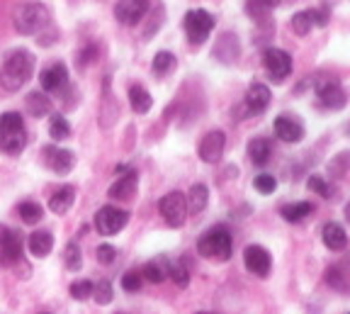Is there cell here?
<instances>
[{"label": "cell", "instance_id": "cell-1", "mask_svg": "<svg viewBox=\"0 0 350 314\" xmlns=\"http://www.w3.org/2000/svg\"><path fill=\"white\" fill-rule=\"evenodd\" d=\"M34 73V56L27 49H15L5 56L0 66V86L10 93L20 90Z\"/></svg>", "mask_w": 350, "mask_h": 314}, {"label": "cell", "instance_id": "cell-2", "mask_svg": "<svg viewBox=\"0 0 350 314\" xmlns=\"http://www.w3.org/2000/svg\"><path fill=\"white\" fill-rule=\"evenodd\" d=\"M27 144V129L20 112H5L0 115V151L3 154H20Z\"/></svg>", "mask_w": 350, "mask_h": 314}, {"label": "cell", "instance_id": "cell-3", "mask_svg": "<svg viewBox=\"0 0 350 314\" xmlns=\"http://www.w3.org/2000/svg\"><path fill=\"white\" fill-rule=\"evenodd\" d=\"M12 23L20 34H39L49 25V8L42 3H22L12 12Z\"/></svg>", "mask_w": 350, "mask_h": 314}, {"label": "cell", "instance_id": "cell-4", "mask_svg": "<svg viewBox=\"0 0 350 314\" xmlns=\"http://www.w3.org/2000/svg\"><path fill=\"white\" fill-rule=\"evenodd\" d=\"M197 254L212 261H229L231 259V234L224 226H214L204 232L197 241Z\"/></svg>", "mask_w": 350, "mask_h": 314}, {"label": "cell", "instance_id": "cell-5", "mask_svg": "<svg viewBox=\"0 0 350 314\" xmlns=\"http://www.w3.org/2000/svg\"><path fill=\"white\" fill-rule=\"evenodd\" d=\"M212 29H214V17L207 10L197 8V10H190L185 15V34L192 47L204 44L209 39V34H212Z\"/></svg>", "mask_w": 350, "mask_h": 314}, {"label": "cell", "instance_id": "cell-6", "mask_svg": "<svg viewBox=\"0 0 350 314\" xmlns=\"http://www.w3.org/2000/svg\"><path fill=\"white\" fill-rule=\"evenodd\" d=\"M262 68H265V73H268L275 83H280L292 73V56L287 54V51L270 47V49L262 51Z\"/></svg>", "mask_w": 350, "mask_h": 314}, {"label": "cell", "instance_id": "cell-7", "mask_svg": "<svg viewBox=\"0 0 350 314\" xmlns=\"http://www.w3.org/2000/svg\"><path fill=\"white\" fill-rule=\"evenodd\" d=\"M126 222H129V212L112 207V205L98 209V215H95V226H98V232L103 237H112V234L122 232L126 226Z\"/></svg>", "mask_w": 350, "mask_h": 314}, {"label": "cell", "instance_id": "cell-8", "mask_svg": "<svg viewBox=\"0 0 350 314\" xmlns=\"http://www.w3.org/2000/svg\"><path fill=\"white\" fill-rule=\"evenodd\" d=\"M22 261V237L10 229V226H0V265H10L20 263Z\"/></svg>", "mask_w": 350, "mask_h": 314}, {"label": "cell", "instance_id": "cell-9", "mask_svg": "<svg viewBox=\"0 0 350 314\" xmlns=\"http://www.w3.org/2000/svg\"><path fill=\"white\" fill-rule=\"evenodd\" d=\"M314 90H317L321 105L328 107V110H343L345 103H348L345 90L340 88V83L336 78H323V81L314 83Z\"/></svg>", "mask_w": 350, "mask_h": 314}, {"label": "cell", "instance_id": "cell-10", "mask_svg": "<svg viewBox=\"0 0 350 314\" xmlns=\"http://www.w3.org/2000/svg\"><path fill=\"white\" fill-rule=\"evenodd\" d=\"M159 209L163 220L168 222L170 226H183L185 224V217H187V200L183 193H168L163 200L159 202Z\"/></svg>", "mask_w": 350, "mask_h": 314}, {"label": "cell", "instance_id": "cell-11", "mask_svg": "<svg viewBox=\"0 0 350 314\" xmlns=\"http://www.w3.org/2000/svg\"><path fill=\"white\" fill-rule=\"evenodd\" d=\"M151 10V3L148 0H120L115 5V17L122 25H139L144 20V15Z\"/></svg>", "mask_w": 350, "mask_h": 314}, {"label": "cell", "instance_id": "cell-12", "mask_svg": "<svg viewBox=\"0 0 350 314\" xmlns=\"http://www.w3.org/2000/svg\"><path fill=\"white\" fill-rule=\"evenodd\" d=\"M243 263H246L248 273H253V276H258V278H268L273 261H270V254L265 248L258 246V244H251V246H246V251H243Z\"/></svg>", "mask_w": 350, "mask_h": 314}, {"label": "cell", "instance_id": "cell-13", "mask_svg": "<svg viewBox=\"0 0 350 314\" xmlns=\"http://www.w3.org/2000/svg\"><path fill=\"white\" fill-rule=\"evenodd\" d=\"M117 171L122 173L120 178H117L112 185H109L107 195L112 200H129L131 195L137 193V185H139V176L137 171H131V168H126V166H120Z\"/></svg>", "mask_w": 350, "mask_h": 314}, {"label": "cell", "instance_id": "cell-14", "mask_svg": "<svg viewBox=\"0 0 350 314\" xmlns=\"http://www.w3.org/2000/svg\"><path fill=\"white\" fill-rule=\"evenodd\" d=\"M224 149H226V134L214 129V132H209L207 137L200 142V159H202L204 163H217V161H221V156H224Z\"/></svg>", "mask_w": 350, "mask_h": 314}, {"label": "cell", "instance_id": "cell-15", "mask_svg": "<svg viewBox=\"0 0 350 314\" xmlns=\"http://www.w3.org/2000/svg\"><path fill=\"white\" fill-rule=\"evenodd\" d=\"M270 88L265 86V83H253L251 88H248L246 98H243V105H246L248 115H260V112L268 110L270 105Z\"/></svg>", "mask_w": 350, "mask_h": 314}, {"label": "cell", "instance_id": "cell-16", "mask_svg": "<svg viewBox=\"0 0 350 314\" xmlns=\"http://www.w3.org/2000/svg\"><path fill=\"white\" fill-rule=\"evenodd\" d=\"M44 163L59 176H66L73 168V154L68 149H61V146H46L44 149Z\"/></svg>", "mask_w": 350, "mask_h": 314}, {"label": "cell", "instance_id": "cell-17", "mask_svg": "<svg viewBox=\"0 0 350 314\" xmlns=\"http://www.w3.org/2000/svg\"><path fill=\"white\" fill-rule=\"evenodd\" d=\"M275 134H278L282 142L287 144H297L304 139V125H301L297 117H290V115H280L275 120Z\"/></svg>", "mask_w": 350, "mask_h": 314}, {"label": "cell", "instance_id": "cell-18", "mask_svg": "<svg viewBox=\"0 0 350 314\" xmlns=\"http://www.w3.org/2000/svg\"><path fill=\"white\" fill-rule=\"evenodd\" d=\"M39 83H42V88L46 90V93H54V90L66 88V83H68V71H66L64 64H54V66H49L46 71H42Z\"/></svg>", "mask_w": 350, "mask_h": 314}, {"label": "cell", "instance_id": "cell-19", "mask_svg": "<svg viewBox=\"0 0 350 314\" xmlns=\"http://www.w3.org/2000/svg\"><path fill=\"white\" fill-rule=\"evenodd\" d=\"M321 239H323V244H326L328 251H345V246H348V234H345L343 226L336 224V222L323 224Z\"/></svg>", "mask_w": 350, "mask_h": 314}, {"label": "cell", "instance_id": "cell-20", "mask_svg": "<svg viewBox=\"0 0 350 314\" xmlns=\"http://www.w3.org/2000/svg\"><path fill=\"white\" fill-rule=\"evenodd\" d=\"M73 200H76V190H73L71 185H64V187H59V193L51 195L49 209L54 215H66V212L73 207Z\"/></svg>", "mask_w": 350, "mask_h": 314}, {"label": "cell", "instance_id": "cell-21", "mask_svg": "<svg viewBox=\"0 0 350 314\" xmlns=\"http://www.w3.org/2000/svg\"><path fill=\"white\" fill-rule=\"evenodd\" d=\"M187 212H192V215H200L204 207H207L209 202V190L207 185H202V183H195V185L190 187V193H187Z\"/></svg>", "mask_w": 350, "mask_h": 314}, {"label": "cell", "instance_id": "cell-22", "mask_svg": "<svg viewBox=\"0 0 350 314\" xmlns=\"http://www.w3.org/2000/svg\"><path fill=\"white\" fill-rule=\"evenodd\" d=\"M270 154H273V149H270V142L262 137H256L248 142V159L253 161L256 166H265L270 161Z\"/></svg>", "mask_w": 350, "mask_h": 314}, {"label": "cell", "instance_id": "cell-23", "mask_svg": "<svg viewBox=\"0 0 350 314\" xmlns=\"http://www.w3.org/2000/svg\"><path fill=\"white\" fill-rule=\"evenodd\" d=\"M312 212H314L312 202H292V205H282V207H280V215H282V220H287L290 224H297V222L306 220Z\"/></svg>", "mask_w": 350, "mask_h": 314}, {"label": "cell", "instance_id": "cell-24", "mask_svg": "<svg viewBox=\"0 0 350 314\" xmlns=\"http://www.w3.org/2000/svg\"><path fill=\"white\" fill-rule=\"evenodd\" d=\"M51 248H54V239H51L49 232H34L32 237H29V254L37 256V259L49 256Z\"/></svg>", "mask_w": 350, "mask_h": 314}, {"label": "cell", "instance_id": "cell-25", "mask_svg": "<svg viewBox=\"0 0 350 314\" xmlns=\"http://www.w3.org/2000/svg\"><path fill=\"white\" fill-rule=\"evenodd\" d=\"M142 276L146 278L148 283H153V285H161V283L168 278V261H163V259L148 261V263L144 265Z\"/></svg>", "mask_w": 350, "mask_h": 314}, {"label": "cell", "instance_id": "cell-26", "mask_svg": "<svg viewBox=\"0 0 350 314\" xmlns=\"http://www.w3.org/2000/svg\"><path fill=\"white\" fill-rule=\"evenodd\" d=\"M129 103H131V110L137 112V115H146V112L151 110L153 98L146 93V88H142V86H131L129 88Z\"/></svg>", "mask_w": 350, "mask_h": 314}, {"label": "cell", "instance_id": "cell-27", "mask_svg": "<svg viewBox=\"0 0 350 314\" xmlns=\"http://www.w3.org/2000/svg\"><path fill=\"white\" fill-rule=\"evenodd\" d=\"M25 105H27V112L32 117H44V115H49V110H51V100L44 93H39V90L29 93L27 100H25Z\"/></svg>", "mask_w": 350, "mask_h": 314}, {"label": "cell", "instance_id": "cell-28", "mask_svg": "<svg viewBox=\"0 0 350 314\" xmlns=\"http://www.w3.org/2000/svg\"><path fill=\"white\" fill-rule=\"evenodd\" d=\"M168 278L178 287H187V285H190V268H187V261L185 259L170 261V263H168Z\"/></svg>", "mask_w": 350, "mask_h": 314}, {"label": "cell", "instance_id": "cell-29", "mask_svg": "<svg viewBox=\"0 0 350 314\" xmlns=\"http://www.w3.org/2000/svg\"><path fill=\"white\" fill-rule=\"evenodd\" d=\"M175 64H178V59L170 51H159V54L153 56V64H151L153 76H168L175 68Z\"/></svg>", "mask_w": 350, "mask_h": 314}, {"label": "cell", "instance_id": "cell-30", "mask_svg": "<svg viewBox=\"0 0 350 314\" xmlns=\"http://www.w3.org/2000/svg\"><path fill=\"white\" fill-rule=\"evenodd\" d=\"M49 137L54 142H64L66 137H71V127H68V122H66L64 115H54L49 122Z\"/></svg>", "mask_w": 350, "mask_h": 314}, {"label": "cell", "instance_id": "cell-31", "mask_svg": "<svg viewBox=\"0 0 350 314\" xmlns=\"http://www.w3.org/2000/svg\"><path fill=\"white\" fill-rule=\"evenodd\" d=\"M290 27H292V32H295V34H299V37H306V34L312 32V27H314L312 12H297V15L292 17Z\"/></svg>", "mask_w": 350, "mask_h": 314}, {"label": "cell", "instance_id": "cell-32", "mask_svg": "<svg viewBox=\"0 0 350 314\" xmlns=\"http://www.w3.org/2000/svg\"><path fill=\"white\" fill-rule=\"evenodd\" d=\"M253 187L260 195H273L278 190V178L270 176V173H260V176L253 178Z\"/></svg>", "mask_w": 350, "mask_h": 314}, {"label": "cell", "instance_id": "cell-33", "mask_svg": "<svg viewBox=\"0 0 350 314\" xmlns=\"http://www.w3.org/2000/svg\"><path fill=\"white\" fill-rule=\"evenodd\" d=\"M64 259H66V268L68 270H78L83 265V254H81V246L76 241H71L66 246L64 251Z\"/></svg>", "mask_w": 350, "mask_h": 314}, {"label": "cell", "instance_id": "cell-34", "mask_svg": "<svg viewBox=\"0 0 350 314\" xmlns=\"http://www.w3.org/2000/svg\"><path fill=\"white\" fill-rule=\"evenodd\" d=\"M115 298V292H112V283L109 280H98V285H93V300L98 304H109Z\"/></svg>", "mask_w": 350, "mask_h": 314}, {"label": "cell", "instance_id": "cell-35", "mask_svg": "<svg viewBox=\"0 0 350 314\" xmlns=\"http://www.w3.org/2000/svg\"><path fill=\"white\" fill-rule=\"evenodd\" d=\"M42 215L44 212L37 202H22L20 205V217L27 222V224H37V222L42 220Z\"/></svg>", "mask_w": 350, "mask_h": 314}, {"label": "cell", "instance_id": "cell-36", "mask_svg": "<svg viewBox=\"0 0 350 314\" xmlns=\"http://www.w3.org/2000/svg\"><path fill=\"white\" fill-rule=\"evenodd\" d=\"M306 187L312 190V193H317V195H321V198H331L334 195V187L328 185V181H323L321 176H312L309 181H306Z\"/></svg>", "mask_w": 350, "mask_h": 314}, {"label": "cell", "instance_id": "cell-37", "mask_svg": "<svg viewBox=\"0 0 350 314\" xmlns=\"http://www.w3.org/2000/svg\"><path fill=\"white\" fill-rule=\"evenodd\" d=\"M71 298L78 300V302H83V300L93 298V283L90 280H78L71 285Z\"/></svg>", "mask_w": 350, "mask_h": 314}, {"label": "cell", "instance_id": "cell-38", "mask_svg": "<svg viewBox=\"0 0 350 314\" xmlns=\"http://www.w3.org/2000/svg\"><path fill=\"white\" fill-rule=\"evenodd\" d=\"M142 283H144V276L139 270H129V273H124V278H122V287H124L126 292H139L142 290Z\"/></svg>", "mask_w": 350, "mask_h": 314}, {"label": "cell", "instance_id": "cell-39", "mask_svg": "<svg viewBox=\"0 0 350 314\" xmlns=\"http://www.w3.org/2000/svg\"><path fill=\"white\" fill-rule=\"evenodd\" d=\"M326 283L336 290H348V278L340 273L338 268H328L326 270Z\"/></svg>", "mask_w": 350, "mask_h": 314}, {"label": "cell", "instance_id": "cell-40", "mask_svg": "<svg viewBox=\"0 0 350 314\" xmlns=\"http://www.w3.org/2000/svg\"><path fill=\"white\" fill-rule=\"evenodd\" d=\"M95 256H98V261L103 265H109L112 261L117 259V248L115 246H109V244H100L98 251H95Z\"/></svg>", "mask_w": 350, "mask_h": 314}, {"label": "cell", "instance_id": "cell-41", "mask_svg": "<svg viewBox=\"0 0 350 314\" xmlns=\"http://www.w3.org/2000/svg\"><path fill=\"white\" fill-rule=\"evenodd\" d=\"M328 12H331V5H328V3H321V8L312 10V20H314V25H317V27H326Z\"/></svg>", "mask_w": 350, "mask_h": 314}, {"label": "cell", "instance_id": "cell-42", "mask_svg": "<svg viewBox=\"0 0 350 314\" xmlns=\"http://www.w3.org/2000/svg\"><path fill=\"white\" fill-rule=\"evenodd\" d=\"M95 54H98V47H95V44H90V47H88V49H85V54H83V66H85V64H88V61H90V59H93V56Z\"/></svg>", "mask_w": 350, "mask_h": 314}, {"label": "cell", "instance_id": "cell-43", "mask_svg": "<svg viewBox=\"0 0 350 314\" xmlns=\"http://www.w3.org/2000/svg\"><path fill=\"white\" fill-rule=\"evenodd\" d=\"M345 217H348V222H350V205L345 207Z\"/></svg>", "mask_w": 350, "mask_h": 314}, {"label": "cell", "instance_id": "cell-44", "mask_svg": "<svg viewBox=\"0 0 350 314\" xmlns=\"http://www.w3.org/2000/svg\"><path fill=\"white\" fill-rule=\"evenodd\" d=\"M197 314H214V312H197Z\"/></svg>", "mask_w": 350, "mask_h": 314}, {"label": "cell", "instance_id": "cell-45", "mask_svg": "<svg viewBox=\"0 0 350 314\" xmlns=\"http://www.w3.org/2000/svg\"><path fill=\"white\" fill-rule=\"evenodd\" d=\"M44 314H49V312H44Z\"/></svg>", "mask_w": 350, "mask_h": 314}, {"label": "cell", "instance_id": "cell-46", "mask_svg": "<svg viewBox=\"0 0 350 314\" xmlns=\"http://www.w3.org/2000/svg\"><path fill=\"white\" fill-rule=\"evenodd\" d=\"M348 314H350V312H348Z\"/></svg>", "mask_w": 350, "mask_h": 314}]
</instances>
